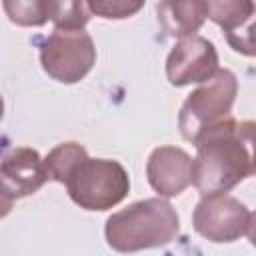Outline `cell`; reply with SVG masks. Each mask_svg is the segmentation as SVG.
<instances>
[{
	"label": "cell",
	"mask_w": 256,
	"mask_h": 256,
	"mask_svg": "<svg viewBox=\"0 0 256 256\" xmlns=\"http://www.w3.org/2000/svg\"><path fill=\"white\" fill-rule=\"evenodd\" d=\"M144 4L142 2H126V0H104V2H88L92 14L102 18H130L136 14Z\"/></svg>",
	"instance_id": "15"
},
{
	"label": "cell",
	"mask_w": 256,
	"mask_h": 256,
	"mask_svg": "<svg viewBox=\"0 0 256 256\" xmlns=\"http://www.w3.org/2000/svg\"><path fill=\"white\" fill-rule=\"evenodd\" d=\"M88 158V152L82 144L78 142H62L56 148H52L48 152V156L44 158L46 162V170L50 180L64 184L68 180V176L72 174V170Z\"/></svg>",
	"instance_id": "12"
},
{
	"label": "cell",
	"mask_w": 256,
	"mask_h": 256,
	"mask_svg": "<svg viewBox=\"0 0 256 256\" xmlns=\"http://www.w3.org/2000/svg\"><path fill=\"white\" fill-rule=\"evenodd\" d=\"M48 14L56 30L84 28L92 16L88 2H66V0L64 2L48 0Z\"/></svg>",
	"instance_id": "13"
},
{
	"label": "cell",
	"mask_w": 256,
	"mask_h": 256,
	"mask_svg": "<svg viewBox=\"0 0 256 256\" xmlns=\"http://www.w3.org/2000/svg\"><path fill=\"white\" fill-rule=\"evenodd\" d=\"M2 6L18 26H42L50 20L48 0H6Z\"/></svg>",
	"instance_id": "14"
},
{
	"label": "cell",
	"mask_w": 256,
	"mask_h": 256,
	"mask_svg": "<svg viewBox=\"0 0 256 256\" xmlns=\"http://www.w3.org/2000/svg\"><path fill=\"white\" fill-rule=\"evenodd\" d=\"M0 180L2 204L4 210H8L14 200L38 192L46 184V180H50V176L46 170V162L38 154V150L30 146H16L2 160Z\"/></svg>",
	"instance_id": "8"
},
{
	"label": "cell",
	"mask_w": 256,
	"mask_h": 256,
	"mask_svg": "<svg viewBox=\"0 0 256 256\" xmlns=\"http://www.w3.org/2000/svg\"><path fill=\"white\" fill-rule=\"evenodd\" d=\"M156 14L162 30L174 38L196 36L208 18V2L186 0V2H158Z\"/></svg>",
	"instance_id": "11"
},
{
	"label": "cell",
	"mask_w": 256,
	"mask_h": 256,
	"mask_svg": "<svg viewBox=\"0 0 256 256\" xmlns=\"http://www.w3.org/2000/svg\"><path fill=\"white\" fill-rule=\"evenodd\" d=\"M216 46L204 36L178 40L166 58V78L172 86L204 84L218 72Z\"/></svg>",
	"instance_id": "7"
},
{
	"label": "cell",
	"mask_w": 256,
	"mask_h": 256,
	"mask_svg": "<svg viewBox=\"0 0 256 256\" xmlns=\"http://www.w3.org/2000/svg\"><path fill=\"white\" fill-rule=\"evenodd\" d=\"M190 154L178 146H158L152 150L146 162V176L154 192L160 198L180 196L192 184Z\"/></svg>",
	"instance_id": "10"
},
{
	"label": "cell",
	"mask_w": 256,
	"mask_h": 256,
	"mask_svg": "<svg viewBox=\"0 0 256 256\" xmlns=\"http://www.w3.org/2000/svg\"><path fill=\"white\" fill-rule=\"evenodd\" d=\"M248 222L250 212L246 204L230 194L202 196L192 214L194 230L214 244L236 242L248 230Z\"/></svg>",
	"instance_id": "6"
},
{
	"label": "cell",
	"mask_w": 256,
	"mask_h": 256,
	"mask_svg": "<svg viewBox=\"0 0 256 256\" xmlns=\"http://www.w3.org/2000/svg\"><path fill=\"white\" fill-rule=\"evenodd\" d=\"M64 186L74 204L90 212H102L128 196L130 178L126 168L116 160L86 158L72 170Z\"/></svg>",
	"instance_id": "4"
},
{
	"label": "cell",
	"mask_w": 256,
	"mask_h": 256,
	"mask_svg": "<svg viewBox=\"0 0 256 256\" xmlns=\"http://www.w3.org/2000/svg\"><path fill=\"white\" fill-rule=\"evenodd\" d=\"M246 234H248L250 244L256 248V212L250 214V222H248V230H246Z\"/></svg>",
	"instance_id": "16"
},
{
	"label": "cell",
	"mask_w": 256,
	"mask_h": 256,
	"mask_svg": "<svg viewBox=\"0 0 256 256\" xmlns=\"http://www.w3.org/2000/svg\"><path fill=\"white\" fill-rule=\"evenodd\" d=\"M42 70L62 84L80 82L96 64V46L84 28L56 30L40 44Z\"/></svg>",
	"instance_id": "5"
},
{
	"label": "cell",
	"mask_w": 256,
	"mask_h": 256,
	"mask_svg": "<svg viewBox=\"0 0 256 256\" xmlns=\"http://www.w3.org/2000/svg\"><path fill=\"white\" fill-rule=\"evenodd\" d=\"M180 230L178 212L164 198H146L108 216L104 236L112 250L132 254L170 244Z\"/></svg>",
	"instance_id": "2"
},
{
	"label": "cell",
	"mask_w": 256,
	"mask_h": 256,
	"mask_svg": "<svg viewBox=\"0 0 256 256\" xmlns=\"http://www.w3.org/2000/svg\"><path fill=\"white\" fill-rule=\"evenodd\" d=\"M256 176V120L226 118L196 142L192 184L202 196L226 194Z\"/></svg>",
	"instance_id": "1"
},
{
	"label": "cell",
	"mask_w": 256,
	"mask_h": 256,
	"mask_svg": "<svg viewBox=\"0 0 256 256\" xmlns=\"http://www.w3.org/2000/svg\"><path fill=\"white\" fill-rule=\"evenodd\" d=\"M236 94L238 78L228 68H220L210 80L192 90L178 114V128L182 138L196 144L208 128L220 124L226 118H232Z\"/></svg>",
	"instance_id": "3"
},
{
	"label": "cell",
	"mask_w": 256,
	"mask_h": 256,
	"mask_svg": "<svg viewBox=\"0 0 256 256\" xmlns=\"http://www.w3.org/2000/svg\"><path fill=\"white\" fill-rule=\"evenodd\" d=\"M208 18L222 28L226 42L234 52L244 56H256V2H208Z\"/></svg>",
	"instance_id": "9"
}]
</instances>
